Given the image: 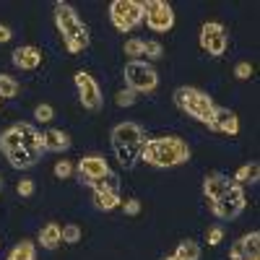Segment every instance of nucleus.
I'll return each instance as SVG.
<instances>
[{
  "mask_svg": "<svg viewBox=\"0 0 260 260\" xmlns=\"http://www.w3.org/2000/svg\"><path fill=\"white\" fill-rule=\"evenodd\" d=\"M31 192H34V182H31V180H21V182H18V195L29 198Z\"/></svg>",
  "mask_w": 260,
  "mask_h": 260,
  "instance_id": "34",
  "label": "nucleus"
},
{
  "mask_svg": "<svg viewBox=\"0 0 260 260\" xmlns=\"http://www.w3.org/2000/svg\"><path fill=\"white\" fill-rule=\"evenodd\" d=\"M122 76H125V83H127L130 91L148 94V91H154L156 86H159V73L151 68L148 62H143V60H130L125 65Z\"/></svg>",
  "mask_w": 260,
  "mask_h": 260,
  "instance_id": "6",
  "label": "nucleus"
},
{
  "mask_svg": "<svg viewBox=\"0 0 260 260\" xmlns=\"http://www.w3.org/2000/svg\"><path fill=\"white\" fill-rule=\"evenodd\" d=\"M89 187H94V192H120V177L110 169L104 177L91 180V185H89Z\"/></svg>",
  "mask_w": 260,
  "mask_h": 260,
  "instance_id": "19",
  "label": "nucleus"
},
{
  "mask_svg": "<svg viewBox=\"0 0 260 260\" xmlns=\"http://www.w3.org/2000/svg\"><path fill=\"white\" fill-rule=\"evenodd\" d=\"M110 21L117 31H133L143 24V3L141 0H115L110 6Z\"/></svg>",
  "mask_w": 260,
  "mask_h": 260,
  "instance_id": "7",
  "label": "nucleus"
},
{
  "mask_svg": "<svg viewBox=\"0 0 260 260\" xmlns=\"http://www.w3.org/2000/svg\"><path fill=\"white\" fill-rule=\"evenodd\" d=\"M175 104L185 115H190L192 120H198L203 125H211V117H213V99L201 91V89H192V86H180L175 91Z\"/></svg>",
  "mask_w": 260,
  "mask_h": 260,
  "instance_id": "5",
  "label": "nucleus"
},
{
  "mask_svg": "<svg viewBox=\"0 0 260 260\" xmlns=\"http://www.w3.org/2000/svg\"><path fill=\"white\" fill-rule=\"evenodd\" d=\"M73 81H76V86H78V99H81V104L86 107V110L96 112L99 107H102V91H99V83H96L89 73H83V71H78V73L73 76Z\"/></svg>",
  "mask_w": 260,
  "mask_h": 260,
  "instance_id": "10",
  "label": "nucleus"
},
{
  "mask_svg": "<svg viewBox=\"0 0 260 260\" xmlns=\"http://www.w3.org/2000/svg\"><path fill=\"white\" fill-rule=\"evenodd\" d=\"M164 260H177V257H175V255H172V257H164Z\"/></svg>",
  "mask_w": 260,
  "mask_h": 260,
  "instance_id": "37",
  "label": "nucleus"
},
{
  "mask_svg": "<svg viewBox=\"0 0 260 260\" xmlns=\"http://www.w3.org/2000/svg\"><path fill=\"white\" fill-rule=\"evenodd\" d=\"M6 260H34V245H31V242H21V245H16Z\"/></svg>",
  "mask_w": 260,
  "mask_h": 260,
  "instance_id": "24",
  "label": "nucleus"
},
{
  "mask_svg": "<svg viewBox=\"0 0 260 260\" xmlns=\"http://www.w3.org/2000/svg\"><path fill=\"white\" fill-rule=\"evenodd\" d=\"M81 240V226L76 224H68V226H62V242H68V245H76Z\"/></svg>",
  "mask_w": 260,
  "mask_h": 260,
  "instance_id": "26",
  "label": "nucleus"
},
{
  "mask_svg": "<svg viewBox=\"0 0 260 260\" xmlns=\"http://www.w3.org/2000/svg\"><path fill=\"white\" fill-rule=\"evenodd\" d=\"M175 257L177 260H198L201 257V245L195 240H182L175 250Z\"/></svg>",
  "mask_w": 260,
  "mask_h": 260,
  "instance_id": "20",
  "label": "nucleus"
},
{
  "mask_svg": "<svg viewBox=\"0 0 260 260\" xmlns=\"http://www.w3.org/2000/svg\"><path fill=\"white\" fill-rule=\"evenodd\" d=\"M60 242H62V229L55 221L42 226V232H39V245L42 247H45V250H57Z\"/></svg>",
  "mask_w": 260,
  "mask_h": 260,
  "instance_id": "16",
  "label": "nucleus"
},
{
  "mask_svg": "<svg viewBox=\"0 0 260 260\" xmlns=\"http://www.w3.org/2000/svg\"><path fill=\"white\" fill-rule=\"evenodd\" d=\"M117 107H133L136 104V91H130V89H122L117 96H115Z\"/></svg>",
  "mask_w": 260,
  "mask_h": 260,
  "instance_id": "27",
  "label": "nucleus"
},
{
  "mask_svg": "<svg viewBox=\"0 0 260 260\" xmlns=\"http://www.w3.org/2000/svg\"><path fill=\"white\" fill-rule=\"evenodd\" d=\"M143 21L151 31L164 34L175 26V11L164 0H148V3H143Z\"/></svg>",
  "mask_w": 260,
  "mask_h": 260,
  "instance_id": "8",
  "label": "nucleus"
},
{
  "mask_svg": "<svg viewBox=\"0 0 260 260\" xmlns=\"http://www.w3.org/2000/svg\"><path fill=\"white\" fill-rule=\"evenodd\" d=\"M34 117H37L39 122H50V120L55 117V112H52V107H50V104H39V107H37V112H34Z\"/></svg>",
  "mask_w": 260,
  "mask_h": 260,
  "instance_id": "28",
  "label": "nucleus"
},
{
  "mask_svg": "<svg viewBox=\"0 0 260 260\" xmlns=\"http://www.w3.org/2000/svg\"><path fill=\"white\" fill-rule=\"evenodd\" d=\"M39 62H42V52L37 47H31V45L18 47L13 52V65L21 68V71H34V68H39Z\"/></svg>",
  "mask_w": 260,
  "mask_h": 260,
  "instance_id": "15",
  "label": "nucleus"
},
{
  "mask_svg": "<svg viewBox=\"0 0 260 260\" xmlns=\"http://www.w3.org/2000/svg\"><path fill=\"white\" fill-rule=\"evenodd\" d=\"M138 211H141V203H138V201H127V203H125V213L136 216Z\"/></svg>",
  "mask_w": 260,
  "mask_h": 260,
  "instance_id": "35",
  "label": "nucleus"
},
{
  "mask_svg": "<svg viewBox=\"0 0 260 260\" xmlns=\"http://www.w3.org/2000/svg\"><path fill=\"white\" fill-rule=\"evenodd\" d=\"M229 260H245V247H242V240H237L229 250Z\"/></svg>",
  "mask_w": 260,
  "mask_h": 260,
  "instance_id": "33",
  "label": "nucleus"
},
{
  "mask_svg": "<svg viewBox=\"0 0 260 260\" xmlns=\"http://www.w3.org/2000/svg\"><path fill=\"white\" fill-rule=\"evenodd\" d=\"M161 45H159V42H146V50H143V55L146 57H151V60H159L161 57Z\"/></svg>",
  "mask_w": 260,
  "mask_h": 260,
  "instance_id": "29",
  "label": "nucleus"
},
{
  "mask_svg": "<svg viewBox=\"0 0 260 260\" xmlns=\"http://www.w3.org/2000/svg\"><path fill=\"white\" fill-rule=\"evenodd\" d=\"M221 240H224V229L219 226V224H216V226H211L208 229V245H221Z\"/></svg>",
  "mask_w": 260,
  "mask_h": 260,
  "instance_id": "30",
  "label": "nucleus"
},
{
  "mask_svg": "<svg viewBox=\"0 0 260 260\" xmlns=\"http://www.w3.org/2000/svg\"><path fill=\"white\" fill-rule=\"evenodd\" d=\"M107 172H110V164H107L104 156H83L78 161V175H81L83 185H91V180L104 177Z\"/></svg>",
  "mask_w": 260,
  "mask_h": 260,
  "instance_id": "13",
  "label": "nucleus"
},
{
  "mask_svg": "<svg viewBox=\"0 0 260 260\" xmlns=\"http://www.w3.org/2000/svg\"><path fill=\"white\" fill-rule=\"evenodd\" d=\"M245 206H247V198H245V190H242V185H232L219 201H213L211 203V208H213V213L219 216V219H237L242 211H245Z\"/></svg>",
  "mask_w": 260,
  "mask_h": 260,
  "instance_id": "9",
  "label": "nucleus"
},
{
  "mask_svg": "<svg viewBox=\"0 0 260 260\" xmlns=\"http://www.w3.org/2000/svg\"><path fill=\"white\" fill-rule=\"evenodd\" d=\"M143 50H146V42L138 39V37H133V39L125 42V55H127L130 60H138V57L143 55Z\"/></svg>",
  "mask_w": 260,
  "mask_h": 260,
  "instance_id": "25",
  "label": "nucleus"
},
{
  "mask_svg": "<svg viewBox=\"0 0 260 260\" xmlns=\"http://www.w3.org/2000/svg\"><path fill=\"white\" fill-rule=\"evenodd\" d=\"M94 206L99 211H112L120 206V192H94Z\"/></svg>",
  "mask_w": 260,
  "mask_h": 260,
  "instance_id": "21",
  "label": "nucleus"
},
{
  "mask_svg": "<svg viewBox=\"0 0 260 260\" xmlns=\"http://www.w3.org/2000/svg\"><path fill=\"white\" fill-rule=\"evenodd\" d=\"M260 180V164L257 161H250V164H245V167H240L234 172V185H255Z\"/></svg>",
  "mask_w": 260,
  "mask_h": 260,
  "instance_id": "18",
  "label": "nucleus"
},
{
  "mask_svg": "<svg viewBox=\"0 0 260 260\" xmlns=\"http://www.w3.org/2000/svg\"><path fill=\"white\" fill-rule=\"evenodd\" d=\"M201 47L213 57H221L226 52V31H224V26L216 24V21L206 24L201 29Z\"/></svg>",
  "mask_w": 260,
  "mask_h": 260,
  "instance_id": "11",
  "label": "nucleus"
},
{
  "mask_svg": "<svg viewBox=\"0 0 260 260\" xmlns=\"http://www.w3.org/2000/svg\"><path fill=\"white\" fill-rule=\"evenodd\" d=\"M234 76L242 78V81L250 78V76H252V65H250V62H237V65H234Z\"/></svg>",
  "mask_w": 260,
  "mask_h": 260,
  "instance_id": "31",
  "label": "nucleus"
},
{
  "mask_svg": "<svg viewBox=\"0 0 260 260\" xmlns=\"http://www.w3.org/2000/svg\"><path fill=\"white\" fill-rule=\"evenodd\" d=\"M16 94H18V81L0 73V99H13Z\"/></svg>",
  "mask_w": 260,
  "mask_h": 260,
  "instance_id": "23",
  "label": "nucleus"
},
{
  "mask_svg": "<svg viewBox=\"0 0 260 260\" xmlns=\"http://www.w3.org/2000/svg\"><path fill=\"white\" fill-rule=\"evenodd\" d=\"M211 130H219V133H226V136H237L240 133V120L237 115L229 110V107H213V117H211Z\"/></svg>",
  "mask_w": 260,
  "mask_h": 260,
  "instance_id": "12",
  "label": "nucleus"
},
{
  "mask_svg": "<svg viewBox=\"0 0 260 260\" xmlns=\"http://www.w3.org/2000/svg\"><path fill=\"white\" fill-rule=\"evenodd\" d=\"M71 148V136L62 133V130H47L45 133V151H57V154H62V151Z\"/></svg>",
  "mask_w": 260,
  "mask_h": 260,
  "instance_id": "17",
  "label": "nucleus"
},
{
  "mask_svg": "<svg viewBox=\"0 0 260 260\" xmlns=\"http://www.w3.org/2000/svg\"><path fill=\"white\" fill-rule=\"evenodd\" d=\"M71 172H73V164H71V161H65V159H62V161L55 164V175L62 177V180H65V177H71Z\"/></svg>",
  "mask_w": 260,
  "mask_h": 260,
  "instance_id": "32",
  "label": "nucleus"
},
{
  "mask_svg": "<svg viewBox=\"0 0 260 260\" xmlns=\"http://www.w3.org/2000/svg\"><path fill=\"white\" fill-rule=\"evenodd\" d=\"M255 260H257V257H255Z\"/></svg>",
  "mask_w": 260,
  "mask_h": 260,
  "instance_id": "39",
  "label": "nucleus"
},
{
  "mask_svg": "<svg viewBox=\"0 0 260 260\" xmlns=\"http://www.w3.org/2000/svg\"><path fill=\"white\" fill-rule=\"evenodd\" d=\"M13 37V31L8 29V26H0V45H3V42H8Z\"/></svg>",
  "mask_w": 260,
  "mask_h": 260,
  "instance_id": "36",
  "label": "nucleus"
},
{
  "mask_svg": "<svg viewBox=\"0 0 260 260\" xmlns=\"http://www.w3.org/2000/svg\"><path fill=\"white\" fill-rule=\"evenodd\" d=\"M0 190H3V180H0Z\"/></svg>",
  "mask_w": 260,
  "mask_h": 260,
  "instance_id": "38",
  "label": "nucleus"
},
{
  "mask_svg": "<svg viewBox=\"0 0 260 260\" xmlns=\"http://www.w3.org/2000/svg\"><path fill=\"white\" fill-rule=\"evenodd\" d=\"M55 24H57V31L62 34V42H65V47H68V52L78 55L89 47V29H86V24L78 18L73 6L57 0L55 3Z\"/></svg>",
  "mask_w": 260,
  "mask_h": 260,
  "instance_id": "3",
  "label": "nucleus"
},
{
  "mask_svg": "<svg viewBox=\"0 0 260 260\" xmlns=\"http://www.w3.org/2000/svg\"><path fill=\"white\" fill-rule=\"evenodd\" d=\"M242 247H245V260H255L260 255V232H250L242 237Z\"/></svg>",
  "mask_w": 260,
  "mask_h": 260,
  "instance_id": "22",
  "label": "nucleus"
},
{
  "mask_svg": "<svg viewBox=\"0 0 260 260\" xmlns=\"http://www.w3.org/2000/svg\"><path fill=\"white\" fill-rule=\"evenodd\" d=\"M11 148H24L34 159H42V154H45V133H39L31 122H16L0 133V151H11Z\"/></svg>",
  "mask_w": 260,
  "mask_h": 260,
  "instance_id": "4",
  "label": "nucleus"
},
{
  "mask_svg": "<svg viewBox=\"0 0 260 260\" xmlns=\"http://www.w3.org/2000/svg\"><path fill=\"white\" fill-rule=\"evenodd\" d=\"M110 143H112V151H115V156L120 159V164L125 169H133L136 161L141 159V148L146 143V133H143V127L138 122L125 120V122L112 127Z\"/></svg>",
  "mask_w": 260,
  "mask_h": 260,
  "instance_id": "2",
  "label": "nucleus"
},
{
  "mask_svg": "<svg viewBox=\"0 0 260 260\" xmlns=\"http://www.w3.org/2000/svg\"><path fill=\"white\" fill-rule=\"evenodd\" d=\"M232 185H234V182H232L226 175H221V172H208L206 180H203V195L213 203V201H219Z\"/></svg>",
  "mask_w": 260,
  "mask_h": 260,
  "instance_id": "14",
  "label": "nucleus"
},
{
  "mask_svg": "<svg viewBox=\"0 0 260 260\" xmlns=\"http://www.w3.org/2000/svg\"><path fill=\"white\" fill-rule=\"evenodd\" d=\"M141 159L151 167H156V169H167V167L185 164L190 159V148L182 138H175V136L151 138L141 148Z\"/></svg>",
  "mask_w": 260,
  "mask_h": 260,
  "instance_id": "1",
  "label": "nucleus"
}]
</instances>
